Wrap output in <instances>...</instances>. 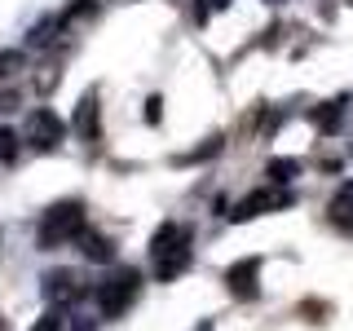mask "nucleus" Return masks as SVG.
I'll list each match as a JSON object with an SVG mask.
<instances>
[{
  "label": "nucleus",
  "instance_id": "20",
  "mask_svg": "<svg viewBox=\"0 0 353 331\" xmlns=\"http://www.w3.org/2000/svg\"><path fill=\"white\" fill-rule=\"evenodd\" d=\"M18 106V93L14 88H9V93H0V115H5V110H14Z\"/></svg>",
  "mask_w": 353,
  "mask_h": 331
},
{
  "label": "nucleus",
  "instance_id": "17",
  "mask_svg": "<svg viewBox=\"0 0 353 331\" xmlns=\"http://www.w3.org/2000/svg\"><path fill=\"white\" fill-rule=\"evenodd\" d=\"M31 331H62V309H49V314H44Z\"/></svg>",
  "mask_w": 353,
  "mask_h": 331
},
{
  "label": "nucleus",
  "instance_id": "23",
  "mask_svg": "<svg viewBox=\"0 0 353 331\" xmlns=\"http://www.w3.org/2000/svg\"><path fill=\"white\" fill-rule=\"evenodd\" d=\"M349 5H353V0H349Z\"/></svg>",
  "mask_w": 353,
  "mask_h": 331
},
{
  "label": "nucleus",
  "instance_id": "14",
  "mask_svg": "<svg viewBox=\"0 0 353 331\" xmlns=\"http://www.w3.org/2000/svg\"><path fill=\"white\" fill-rule=\"evenodd\" d=\"M58 27H62V18H44V22H36V27H31V36H27V44H49Z\"/></svg>",
  "mask_w": 353,
  "mask_h": 331
},
{
  "label": "nucleus",
  "instance_id": "6",
  "mask_svg": "<svg viewBox=\"0 0 353 331\" xmlns=\"http://www.w3.org/2000/svg\"><path fill=\"white\" fill-rule=\"evenodd\" d=\"M62 132H66V124L53 115L49 106H40V110H31V115H27V128H22V137H27L36 150H58Z\"/></svg>",
  "mask_w": 353,
  "mask_h": 331
},
{
  "label": "nucleus",
  "instance_id": "7",
  "mask_svg": "<svg viewBox=\"0 0 353 331\" xmlns=\"http://www.w3.org/2000/svg\"><path fill=\"white\" fill-rule=\"evenodd\" d=\"M225 283H230V296L239 301H256L261 292V257H243L225 270Z\"/></svg>",
  "mask_w": 353,
  "mask_h": 331
},
{
  "label": "nucleus",
  "instance_id": "12",
  "mask_svg": "<svg viewBox=\"0 0 353 331\" xmlns=\"http://www.w3.org/2000/svg\"><path fill=\"white\" fill-rule=\"evenodd\" d=\"M221 146H225V137H208V141H203V146H194L190 154H176V159H172V163H199V159H212V154H216Z\"/></svg>",
  "mask_w": 353,
  "mask_h": 331
},
{
  "label": "nucleus",
  "instance_id": "21",
  "mask_svg": "<svg viewBox=\"0 0 353 331\" xmlns=\"http://www.w3.org/2000/svg\"><path fill=\"white\" fill-rule=\"evenodd\" d=\"M194 331H212V318H203V323H199Z\"/></svg>",
  "mask_w": 353,
  "mask_h": 331
},
{
  "label": "nucleus",
  "instance_id": "22",
  "mask_svg": "<svg viewBox=\"0 0 353 331\" xmlns=\"http://www.w3.org/2000/svg\"><path fill=\"white\" fill-rule=\"evenodd\" d=\"M0 331H5V318H0Z\"/></svg>",
  "mask_w": 353,
  "mask_h": 331
},
{
  "label": "nucleus",
  "instance_id": "18",
  "mask_svg": "<svg viewBox=\"0 0 353 331\" xmlns=\"http://www.w3.org/2000/svg\"><path fill=\"white\" fill-rule=\"evenodd\" d=\"M194 9H199V18H208V14H221V9H230V0H194Z\"/></svg>",
  "mask_w": 353,
  "mask_h": 331
},
{
  "label": "nucleus",
  "instance_id": "3",
  "mask_svg": "<svg viewBox=\"0 0 353 331\" xmlns=\"http://www.w3.org/2000/svg\"><path fill=\"white\" fill-rule=\"evenodd\" d=\"M137 296H141V270H132V265H119L115 274H106L97 283V309H102V318L128 314Z\"/></svg>",
  "mask_w": 353,
  "mask_h": 331
},
{
  "label": "nucleus",
  "instance_id": "15",
  "mask_svg": "<svg viewBox=\"0 0 353 331\" xmlns=\"http://www.w3.org/2000/svg\"><path fill=\"white\" fill-rule=\"evenodd\" d=\"M80 18H97V5H93V0H75V5L62 14V27H71V22H80Z\"/></svg>",
  "mask_w": 353,
  "mask_h": 331
},
{
  "label": "nucleus",
  "instance_id": "2",
  "mask_svg": "<svg viewBox=\"0 0 353 331\" xmlns=\"http://www.w3.org/2000/svg\"><path fill=\"white\" fill-rule=\"evenodd\" d=\"M84 203L80 199H58L53 208H44V217H40V225H36V243L44 252H58L66 248V243H75L84 234Z\"/></svg>",
  "mask_w": 353,
  "mask_h": 331
},
{
  "label": "nucleus",
  "instance_id": "16",
  "mask_svg": "<svg viewBox=\"0 0 353 331\" xmlns=\"http://www.w3.org/2000/svg\"><path fill=\"white\" fill-rule=\"evenodd\" d=\"M18 66H22V53L18 49H0V80H9Z\"/></svg>",
  "mask_w": 353,
  "mask_h": 331
},
{
  "label": "nucleus",
  "instance_id": "8",
  "mask_svg": "<svg viewBox=\"0 0 353 331\" xmlns=\"http://www.w3.org/2000/svg\"><path fill=\"white\" fill-rule=\"evenodd\" d=\"M75 132H80V141L88 146H97L102 141V115H97V93H84L80 106H75Z\"/></svg>",
  "mask_w": 353,
  "mask_h": 331
},
{
  "label": "nucleus",
  "instance_id": "5",
  "mask_svg": "<svg viewBox=\"0 0 353 331\" xmlns=\"http://www.w3.org/2000/svg\"><path fill=\"white\" fill-rule=\"evenodd\" d=\"M40 292H44V301H49L53 309H71V305H80L84 301V279H80V270H49L40 279Z\"/></svg>",
  "mask_w": 353,
  "mask_h": 331
},
{
  "label": "nucleus",
  "instance_id": "4",
  "mask_svg": "<svg viewBox=\"0 0 353 331\" xmlns=\"http://www.w3.org/2000/svg\"><path fill=\"white\" fill-rule=\"evenodd\" d=\"M296 203V190L292 185H261L252 190L248 199H239V208L230 212V221H252V217H265V212H283V208Z\"/></svg>",
  "mask_w": 353,
  "mask_h": 331
},
{
  "label": "nucleus",
  "instance_id": "9",
  "mask_svg": "<svg viewBox=\"0 0 353 331\" xmlns=\"http://www.w3.org/2000/svg\"><path fill=\"white\" fill-rule=\"evenodd\" d=\"M80 248H84V257L93 261V265H110V261H115V243H110L106 234H97V230H84Z\"/></svg>",
  "mask_w": 353,
  "mask_h": 331
},
{
  "label": "nucleus",
  "instance_id": "1",
  "mask_svg": "<svg viewBox=\"0 0 353 331\" xmlns=\"http://www.w3.org/2000/svg\"><path fill=\"white\" fill-rule=\"evenodd\" d=\"M150 270L159 283H172L176 274L190 270V230L176 221H163L150 239Z\"/></svg>",
  "mask_w": 353,
  "mask_h": 331
},
{
  "label": "nucleus",
  "instance_id": "11",
  "mask_svg": "<svg viewBox=\"0 0 353 331\" xmlns=\"http://www.w3.org/2000/svg\"><path fill=\"white\" fill-rule=\"evenodd\" d=\"M265 172H270L274 185H292V177H301V159H270Z\"/></svg>",
  "mask_w": 353,
  "mask_h": 331
},
{
  "label": "nucleus",
  "instance_id": "10",
  "mask_svg": "<svg viewBox=\"0 0 353 331\" xmlns=\"http://www.w3.org/2000/svg\"><path fill=\"white\" fill-rule=\"evenodd\" d=\"M331 221H336L340 230H353V185L336 194V203H331Z\"/></svg>",
  "mask_w": 353,
  "mask_h": 331
},
{
  "label": "nucleus",
  "instance_id": "13",
  "mask_svg": "<svg viewBox=\"0 0 353 331\" xmlns=\"http://www.w3.org/2000/svg\"><path fill=\"white\" fill-rule=\"evenodd\" d=\"M18 132L9 128V124H0V163H14V154H18Z\"/></svg>",
  "mask_w": 353,
  "mask_h": 331
},
{
  "label": "nucleus",
  "instance_id": "19",
  "mask_svg": "<svg viewBox=\"0 0 353 331\" xmlns=\"http://www.w3.org/2000/svg\"><path fill=\"white\" fill-rule=\"evenodd\" d=\"M163 102H159V97H150V102H146V119H150V124H159V115H163V110H159Z\"/></svg>",
  "mask_w": 353,
  "mask_h": 331
}]
</instances>
